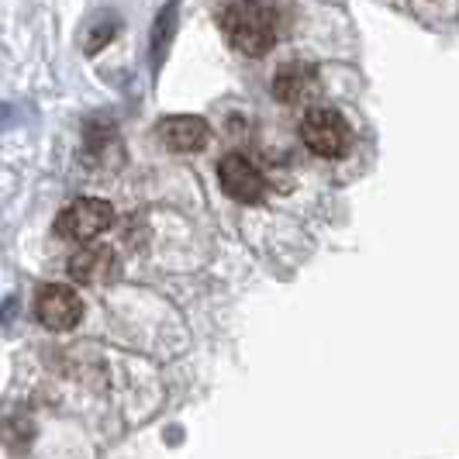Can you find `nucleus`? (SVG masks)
<instances>
[{
    "instance_id": "6",
    "label": "nucleus",
    "mask_w": 459,
    "mask_h": 459,
    "mask_svg": "<svg viewBox=\"0 0 459 459\" xmlns=\"http://www.w3.org/2000/svg\"><path fill=\"white\" fill-rule=\"evenodd\" d=\"M207 135H211V128L204 117L197 115H169L162 117L156 128V138L169 152H201L207 145Z\"/></svg>"
},
{
    "instance_id": "8",
    "label": "nucleus",
    "mask_w": 459,
    "mask_h": 459,
    "mask_svg": "<svg viewBox=\"0 0 459 459\" xmlns=\"http://www.w3.org/2000/svg\"><path fill=\"white\" fill-rule=\"evenodd\" d=\"M69 276H73L76 283H83V287H100V283L115 280L117 276L115 253L104 249V246H87V249H80V253L69 259Z\"/></svg>"
},
{
    "instance_id": "5",
    "label": "nucleus",
    "mask_w": 459,
    "mask_h": 459,
    "mask_svg": "<svg viewBox=\"0 0 459 459\" xmlns=\"http://www.w3.org/2000/svg\"><path fill=\"white\" fill-rule=\"evenodd\" d=\"M218 180H221V190L238 204H259L266 194V177L238 152H231L218 162Z\"/></svg>"
},
{
    "instance_id": "9",
    "label": "nucleus",
    "mask_w": 459,
    "mask_h": 459,
    "mask_svg": "<svg viewBox=\"0 0 459 459\" xmlns=\"http://www.w3.org/2000/svg\"><path fill=\"white\" fill-rule=\"evenodd\" d=\"M173 31H177V0H169L162 7V14L152 24V66L160 69L162 59H166V48L173 42Z\"/></svg>"
},
{
    "instance_id": "4",
    "label": "nucleus",
    "mask_w": 459,
    "mask_h": 459,
    "mask_svg": "<svg viewBox=\"0 0 459 459\" xmlns=\"http://www.w3.org/2000/svg\"><path fill=\"white\" fill-rule=\"evenodd\" d=\"M35 315H39V322L46 325L48 332H69L83 318V304H80L73 287L48 283L35 298Z\"/></svg>"
},
{
    "instance_id": "2",
    "label": "nucleus",
    "mask_w": 459,
    "mask_h": 459,
    "mask_svg": "<svg viewBox=\"0 0 459 459\" xmlns=\"http://www.w3.org/2000/svg\"><path fill=\"white\" fill-rule=\"evenodd\" d=\"M300 138L304 145L322 156V160H342L349 152V142H352V132L345 125V117L332 108H307L304 117H300Z\"/></svg>"
},
{
    "instance_id": "10",
    "label": "nucleus",
    "mask_w": 459,
    "mask_h": 459,
    "mask_svg": "<svg viewBox=\"0 0 459 459\" xmlns=\"http://www.w3.org/2000/svg\"><path fill=\"white\" fill-rule=\"evenodd\" d=\"M115 31H117V22H111V24H108V28L100 24V28L93 31L97 39H91V42H87V52H97V48L104 46V42H111V39H115Z\"/></svg>"
},
{
    "instance_id": "3",
    "label": "nucleus",
    "mask_w": 459,
    "mask_h": 459,
    "mask_svg": "<svg viewBox=\"0 0 459 459\" xmlns=\"http://www.w3.org/2000/svg\"><path fill=\"white\" fill-rule=\"evenodd\" d=\"M111 225H115V207L108 201H100V197H80L56 218V235L66 238V242L87 246L97 235H104Z\"/></svg>"
},
{
    "instance_id": "1",
    "label": "nucleus",
    "mask_w": 459,
    "mask_h": 459,
    "mask_svg": "<svg viewBox=\"0 0 459 459\" xmlns=\"http://www.w3.org/2000/svg\"><path fill=\"white\" fill-rule=\"evenodd\" d=\"M221 31L242 56H266L276 42V14L263 0H231L221 11Z\"/></svg>"
},
{
    "instance_id": "7",
    "label": "nucleus",
    "mask_w": 459,
    "mask_h": 459,
    "mask_svg": "<svg viewBox=\"0 0 459 459\" xmlns=\"http://www.w3.org/2000/svg\"><path fill=\"white\" fill-rule=\"evenodd\" d=\"M318 93V69L311 63H283L273 76V97L280 104H300Z\"/></svg>"
}]
</instances>
